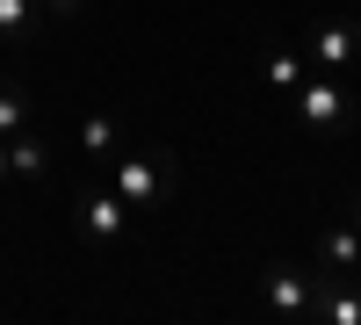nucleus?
Masks as SVG:
<instances>
[{"label": "nucleus", "instance_id": "obj_7", "mask_svg": "<svg viewBox=\"0 0 361 325\" xmlns=\"http://www.w3.org/2000/svg\"><path fill=\"white\" fill-rule=\"evenodd\" d=\"M8 152H15V173H22V181H44V173H51V137H44V123H22V130L8 137Z\"/></svg>", "mask_w": 361, "mask_h": 325}, {"label": "nucleus", "instance_id": "obj_10", "mask_svg": "<svg viewBox=\"0 0 361 325\" xmlns=\"http://www.w3.org/2000/svg\"><path fill=\"white\" fill-rule=\"evenodd\" d=\"M318 253H325V268H347V275H354V268H361V224L325 231V246H318Z\"/></svg>", "mask_w": 361, "mask_h": 325}, {"label": "nucleus", "instance_id": "obj_13", "mask_svg": "<svg viewBox=\"0 0 361 325\" xmlns=\"http://www.w3.org/2000/svg\"><path fill=\"white\" fill-rule=\"evenodd\" d=\"M347 217H354V224H361V188H354V202H347Z\"/></svg>", "mask_w": 361, "mask_h": 325}, {"label": "nucleus", "instance_id": "obj_6", "mask_svg": "<svg viewBox=\"0 0 361 325\" xmlns=\"http://www.w3.org/2000/svg\"><path fill=\"white\" fill-rule=\"evenodd\" d=\"M116 145H123L116 116H109V109H87V123H80V159H87V166H109Z\"/></svg>", "mask_w": 361, "mask_h": 325}, {"label": "nucleus", "instance_id": "obj_2", "mask_svg": "<svg viewBox=\"0 0 361 325\" xmlns=\"http://www.w3.org/2000/svg\"><path fill=\"white\" fill-rule=\"evenodd\" d=\"M109 173H116V195H123L130 202V210H152V202L173 188V152H159V145H152V152H137V159H109Z\"/></svg>", "mask_w": 361, "mask_h": 325}, {"label": "nucleus", "instance_id": "obj_14", "mask_svg": "<svg viewBox=\"0 0 361 325\" xmlns=\"http://www.w3.org/2000/svg\"><path fill=\"white\" fill-rule=\"evenodd\" d=\"M354 289H361V268H354Z\"/></svg>", "mask_w": 361, "mask_h": 325}, {"label": "nucleus", "instance_id": "obj_3", "mask_svg": "<svg viewBox=\"0 0 361 325\" xmlns=\"http://www.w3.org/2000/svg\"><path fill=\"white\" fill-rule=\"evenodd\" d=\"M80 231L94 246H116L130 231V202L116 195V188H80Z\"/></svg>", "mask_w": 361, "mask_h": 325}, {"label": "nucleus", "instance_id": "obj_5", "mask_svg": "<svg viewBox=\"0 0 361 325\" xmlns=\"http://www.w3.org/2000/svg\"><path fill=\"white\" fill-rule=\"evenodd\" d=\"M267 304H275L282 318H311V275L289 268V260H275V268H267Z\"/></svg>", "mask_w": 361, "mask_h": 325}, {"label": "nucleus", "instance_id": "obj_12", "mask_svg": "<svg viewBox=\"0 0 361 325\" xmlns=\"http://www.w3.org/2000/svg\"><path fill=\"white\" fill-rule=\"evenodd\" d=\"M8 173H15V152H8V137H0V181H8Z\"/></svg>", "mask_w": 361, "mask_h": 325}, {"label": "nucleus", "instance_id": "obj_9", "mask_svg": "<svg viewBox=\"0 0 361 325\" xmlns=\"http://www.w3.org/2000/svg\"><path fill=\"white\" fill-rule=\"evenodd\" d=\"M22 123H37V102H29L22 80H0V137H15Z\"/></svg>", "mask_w": 361, "mask_h": 325}, {"label": "nucleus", "instance_id": "obj_4", "mask_svg": "<svg viewBox=\"0 0 361 325\" xmlns=\"http://www.w3.org/2000/svg\"><path fill=\"white\" fill-rule=\"evenodd\" d=\"M354 58H361V29H354V22H318V29H311V66H318V73H340V80H347Z\"/></svg>", "mask_w": 361, "mask_h": 325}, {"label": "nucleus", "instance_id": "obj_11", "mask_svg": "<svg viewBox=\"0 0 361 325\" xmlns=\"http://www.w3.org/2000/svg\"><path fill=\"white\" fill-rule=\"evenodd\" d=\"M304 73H311L304 51H275V58H267V80H275L282 94H296V87H304Z\"/></svg>", "mask_w": 361, "mask_h": 325}, {"label": "nucleus", "instance_id": "obj_1", "mask_svg": "<svg viewBox=\"0 0 361 325\" xmlns=\"http://www.w3.org/2000/svg\"><path fill=\"white\" fill-rule=\"evenodd\" d=\"M289 109L304 116L311 130H354V94L340 87V73H318V66H311L304 87L289 94Z\"/></svg>", "mask_w": 361, "mask_h": 325}, {"label": "nucleus", "instance_id": "obj_8", "mask_svg": "<svg viewBox=\"0 0 361 325\" xmlns=\"http://www.w3.org/2000/svg\"><path fill=\"white\" fill-rule=\"evenodd\" d=\"M44 29V0H0V44H29Z\"/></svg>", "mask_w": 361, "mask_h": 325}]
</instances>
